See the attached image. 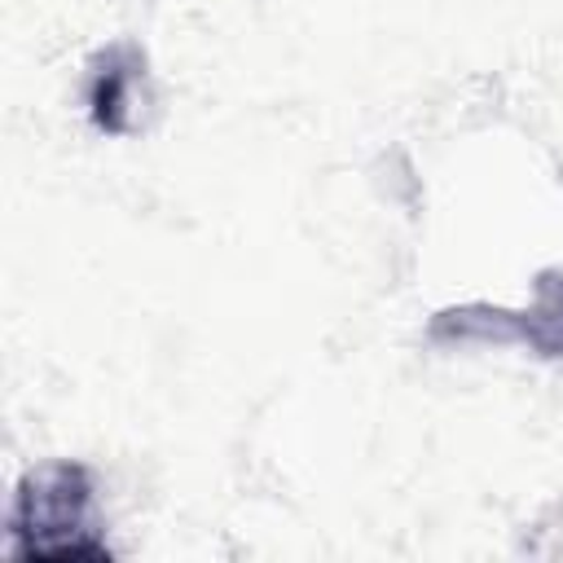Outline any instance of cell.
Wrapping results in <instances>:
<instances>
[{
    "label": "cell",
    "mask_w": 563,
    "mask_h": 563,
    "mask_svg": "<svg viewBox=\"0 0 563 563\" xmlns=\"http://www.w3.org/2000/svg\"><path fill=\"white\" fill-rule=\"evenodd\" d=\"M515 343L545 361H563V268L532 282V299L515 308Z\"/></svg>",
    "instance_id": "cell-3"
},
{
    "label": "cell",
    "mask_w": 563,
    "mask_h": 563,
    "mask_svg": "<svg viewBox=\"0 0 563 563\" xmlns=\"http://www.w3.org/2000/svg\"><path fill=\"white\" fill-rule=\"evenodd\" d=\"M431 343L444 347H471V343H515V308H497V303H462V308H444L431 317L427 325Z\"/></svg>",
    "instance_id": "cell-4"
},
{
    "label": "cell",
    "mask_w": 563,
    "mask_h": 563,
    "mask_svg": "<svg viewBox=\"0 0 563 563\" xmlns=\"http://www.w3.org/2000/svg\"><path fill=\"white\" fill-rule=\"evenodd\" d=\"M88 119L106 136H132L150 106V62L145 48L132 40H119L92 57L88 70Z\"/></svg>",
    "instance_id": "cell-2"
},
{
    "label": "cell",
    "mask_w": 563,
    "mask_h": 563,
    "mask_svg": "<svg viewBox=\"0 0 563 563\" xmlns=\"http://www.w3.org/2000/svg\"><path fill=\"white\" fill-rule=\"evenodd\" d=\"M97 479L84 462H44L22 475L9 506V550L44 563H106L110 545L88 528Z\"/></svg>",
    "instance_id": "cell-1"
}]
</instances>
